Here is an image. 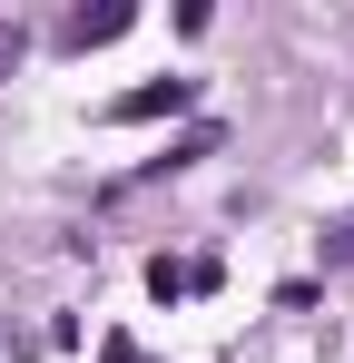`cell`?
<instances>
[{
  "label": "cell",
  "instance_id": "cell-3",
  "mask_svg": "<svg viewBox=\"0 0 354 363\" xmlns=\"http://www.w3.org/2000/svg\"><path fill=\"white\" fill-rule=\"evenodd\" d=\"M20 50H30V40H20V20H0V79L20 69Z\"/></svg>",
  "mask_w": 354,
  "mask_h": 363
},
{
  "label": "cell",
  "instance_id": "cell-4",
  "mask_svg": "<svg viewBox=\"0 0 354 363\" xmlns=\"http://www.w3.org/2000/svg\"><path fill=\"white\" fill-rule=\"evenodd\" d=\"M325 255H335V265H354V216H345V226H325Z\"/></svg>",
  "mask_w": 354,
  "mask_h": 363
},
{
  "label": "cell",
  "instance_id": "cell-1",
  "mask_svg": "<svg viewBox=\"0 0 354 363\" xmlns=\"http://www.w3.org/2000/svg\"><path fill=\"white\" fill-rule=\"evenodd\" d=\"M177 108H197V79H148V89H128V99H109V118H118V128L177 118Z\"/></svg>",
  "mask_w": 354,
  "mask_h": 363
},
{
  "label": "cell",
  "instance_id": "cell-5",
  "mask_svg": "<svg viewBox=\"0 0 354 363\" xmlns=\"http://www.w3.org/2000/svg\"><path fill=\"white\" fill-rule=\"evenodd\" d=\"M99 363H148V354H138L128 334H109V344H99Z\"/></svg>",
  "mask_w": 354,
  "mask_h": 363
},
{
  "label": "cell",
  "instance_id": "cell-2",
  "mask_svg": "<svg viewBox=\"0 0 354 363\" xmlns=\"http://www.w3.org/2000/svg\"><path fill=\"white\" fill-rule=\"evenodd\" d=\"M128 20H138L128 0H109V10H69V20H59V50H99V40H118Z\"/></svg>",
  "mask_w": 354,
  "mask_h": 363
}]
</instances>
